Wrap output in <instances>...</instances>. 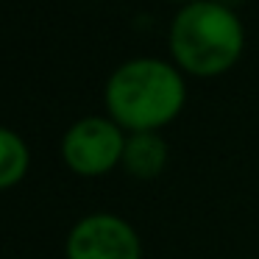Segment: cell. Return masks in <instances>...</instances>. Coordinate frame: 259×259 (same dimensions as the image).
Listing matches in <instances>:
<instances>
[{"instance_id": "3957f363", "label": "cell", "mask_w": 259, "mask_h": 259, "mask_svg": "<svg viewBox=\"0 0 259 259\" xmlns=\"http://www.w3.org/2000/svg\"><path fill=\"white\" fill-rule=\"evenodd\" d=\"M125 137L112 117H81L62 140V156L73 173L103 176L123 162Z\"/></svg>"}, {"instance_id": "5b68a950", "label": "cell", "mask_w": 259, "mask_h": 259, "mask_svg": "<svg viewBox=\"0 0 259 259\" xmlns=\"http://www.w3.org/2000/svg\"><path fill=\"white\" fill-rule=\"evenodd\" d=\"M167 164V145L156 131H134L125 137L123 167L137 179H153Z\"/></svg>"}, {"instance_id": "7a4b0ae2", "label": "cell", "mask_w": 259, "mask_h": 259, "mask_svg": "<svg viewBox=\"0 0 259 259\" xmlns=\"http://www.w3.org/2000/svg\"><path fill=\"white\" fill-rule=\"evenodd\" d=\"M245 31L234 9L214 0L187 3L170 25V53L190 75H220L240 59Z\"/></svg>"}, {"instance_id": "8992f818", "label": "cell", "mask_w": 259, "mask_h": 259, "mask_svg": "<svg viewBox=\"0 0 259 259\" xmlns=\"http://www.w3.org/2000/svg\"><path fill=\"white\" fill-rule=\"evenodd\" d=\"M28 164H31V153L25 140L17 131L0 125V190L20 184L28 173Z\"/></svg>"}, {"instance_id": "52a82bcc", "label": "cell", "mask_w": 259, "mask_h": 259, "mask_svg": "<svg viewBox=\"0 0 259 259\" xmlns=\"http://www.w3.org/2000/svg\"><path fill=\"white\" fill-rule=\"evenodd\" d=\"M214 3H220V6H226V9H237L242 0H214Z\"/></svg>"}, {"instance_id": "277c9868", "label": "cell", "mask_w": 259, "mask_h": 259, "mask_svg": "<svg viewBox=\"0 0 259 259\" xmlns=\"http://www.w3.org/2000/svg\"><path fill=\"white\" fill-rule=\"evenodd\" d=\"M64 253L67 259H142V242L128 220L98 212L70 229Z\"/></svg>"}, {"instance_id": "ba28073f", "label": "cell", "mask_w": 259, "mask_h": 259, "mask_svg": "<svg viewBox=\"0 0 259 259\" xmlns=\"http://www.w3.org/2000/svg\"><path fill=\"white\" fill-rule=\"evenodd\" d=\"M176 3H195V0H176Z\"/></svg>"}, {"instance_id": "6da1fadb", "label": "cell", "mask_w": 259, "mask_h": 259, "mask_svg": "<svg viewBox=\"0 0 259 259\" xmlns=\"http://www.w3.org/2000/svg\"><path fill=\"white\" fill-rule=\"evenodd\" d=\"M184 75L162 59H131L106 81V109L120 128L159 131L184 109Z\"/></svg>"}]
</instances>
